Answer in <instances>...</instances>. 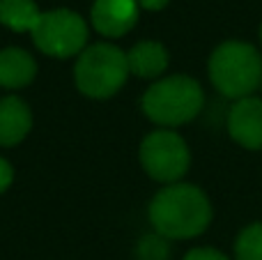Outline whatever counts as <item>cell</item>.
<instances>
[{"label": "cell", "instance_id": "1", "mask_svg": "<svg viewBox=\"0 0 262 260\" xmlns=\"http://www.w3.org/2000/svg\"><path fill=\"white\" fill-rule=\"evenodd\" d=\"M149 221L166 240L195 237L212 221V205L193 184H168L149 203Z\"/></svg>", "mask_w": 262, "mask_h": 260}, {"label": "cell", "instance_id": "2", "mask_svg": "<svg viewBox=\"0 0 262 260\" xmlns=\"http://www.w3.org/2000/svg\"><path fill=\"white\" fill-rule=\"evenodd\" d=\"M127 53L108 41L85 46L74 67L76 88L90 99H108L118 95L120 88L127 83Z\"/></svg>", "mask_w": 262, "mask_h": 260}, {"label": "cell", "instance_id": "3", "mask_svg": "<svg viewBox=\"0 0 262 260\" xmlns=\"http://www.w3.org/2000/svg\"><path fill=\"white\" fill-rule=\"evenodd\" d=\"M209 76L221 95L244 99L262 83V58L251 44L226 41L209 58Z\"/></svg>", "mask_w": 262, "mask_h": 260}, {"label": "cell", "instance_id": "4", "mask_svg": "<svg viewBox=\"0 0 262 260\" xmlns=\"http://www.w3.org/2000/svg\"><path fill=\"white\" fill-rule=\"evenodd\" d=\"M203 88L189 76H168L157 81L143 97V111L161 127H177L193 120L203 109Z\"/></svg>", "mask_w": 262, "mask_h": 260}, {"label": "cell", "instance_id": "5", "mask_svg": "<svg viewBox=\"0 0 262 260\" xmlns=\"http://www.w3.org/2000/svg\"><path fill=\"white\" fill-rule=\"evenodd\" d=\"M35 46L51 58H72L81 55L88 46V23L78 12L72 9H51L41 12L39 23L30 32Z\"/></svg>", "mask_w": 262, "mask_h": 260}, {"label": "cell", "instance_id": "6", "mask_svg": "<svg viewBox=\"0 0 262 260\" xmlns=\"http://www.w3.org/2000/svg\"><path fill=\"white\" fill-rule=\"evenodd\" d=\"M140 166L157 182L175 184L189 170L191 155L184 138L170 129H159L143 138L140 143Z\"/></svg>", "mask_w": 262, "mask_h": 260}, {"label": "cell", "instance_id": "7", "mask_svg": "<svg viewBox=\"0 0 262 260\" xmlns=\"http://www.w3.org/2000/svg\"><path fill=\"white\" fill-rule=\"evenodd\" d=\"M138 9L136 0H95L90 9L92 28L104 37H122L136 26Z\"/></svg>", "mask_w": 262, "mask_h": 260}, {"label": "cell", "instance_id": "8", "mask_svg": "<svg viewBox=\"0 0 262 260\" xmlns=\"http://www.w3.org/2000/svg\"><path fill=\"white\" fill-rule=\"evenodd\" d=\"M230 136L249 150L262 147V99L244 97L230 109L228 115Z\"/></svg>", "mask_w": 262, "mask_h": 260}, {"label": "cell", "instance_id": "9", "mask_svg": "<svg viewBox=\"0 0 262 260\" xmlns=\"http://www.w3.org/2000/svg\"><path fill=\"white\" fill-rule=\"evenodd\" d=\"M32 129V111L21 97L7 95L0 99V147L18 145Z\"/></svg>", "mask_w": 262, "mask_h": 260}, {"label": "cell", "instance_id": "10", "mask_svg": "<svg viewBox=\"0 0 262 260\" xmlns=\"http://www.w3.org/2000/svg\"><path fill=\"white\" fill-rule=\"evenodd\" d=\"M37 76V62L26 49L7 46L0 51V88L21 90Z\"/></svg>", "mask_w": 262, "mask_h": 260}, {"label": "cell", "instance_id": "11", "mask_svg": "<svg viewBox=\"0 0 262 260\" xmlns=\"http://www.w3.org/2000/svg\"><path fill=\"white\" fill-rule=\"evenodd\" d=\"M129 74L138 78H157L168 67V51L159 41H138L127 53Z\"/></svg>", "mask_w": 262, "mask_h": 260}, {"label": "cell", "instance_id": "12", "mask_svg": "<svg viewBox=\"0 0 262 260\" xmlns=\"http://www.w3.org/2000/svg\"><path fill=\"white\" fill-rule=\"evenodd\" d=\"M39 16L35 0H0V23L14 32H32Z\"/></svg>", "mask_w": 262, "mask_h": 260}, {"label": "cell", "instance_id": "13", "mask_svg": "<svg viewBox=\"0 0 262 260\" xmlns=\"http://www.w3.org/2000/svg\"><path fill=\"white\" fill-rule=\"evenodd\" d=\"M237 260H262V224H251L237 237Z\"/></svg>", "mask_w": 262, "mask_h": 260}, {"label": "cell", "instance_id": "14", "mask_svg": "<svg viewBox=\"0 0 262 260\" xmlns=\"http://www.w3.org/2000/svg\"><path fill=\"white\" fill-rule=\"evenodd\" d=\"M168 253H170L168 240L161 237L159 233L145 235L136 247V258L138 260H168Z\"/></svg>", "mask_w": 262, "mask_h": 260}, {"label": "cell", "instance_id": "15", "mask_svg": "<svg viewBox=\"0 0 262 260\" xmlns=\"http://www.w3.org/2000/svg\"><path fill=\"white\" fill-rule=\"evenodd\" d=\"M14 182V168L5 157H0V193H5Z\"/></svg>", "mask_w": 262, "mask_h": 260}, {"label": "cell", "instance_id": "16", "mask_svg": "<svg viewBox=\"0 0 262 260\" xmlns=\"http://www.w3.org/2000/svg\"><path fill=\"white\" fill-rule=\"evenodd\" d=\"M184 260H228L223 253L214 251V249H193L184 256Z\"/></svg>", "mask_w": 262, "mask_h": 260}, {"label": "cell", "instance_id": "17", "mask_svg": "<svg viewBox=\"0 0 262 260\" xmlns=\"http://www.w3.org/2000/svg\"><path fill=\"white\" fill-rule=\"evenodd\" d=\"M136 3H138V7H143V9L159 12V9H163L168 5V0H136Z\"/></svg>", "mask_w": 262, "mask_h": 260}]
</instances>
